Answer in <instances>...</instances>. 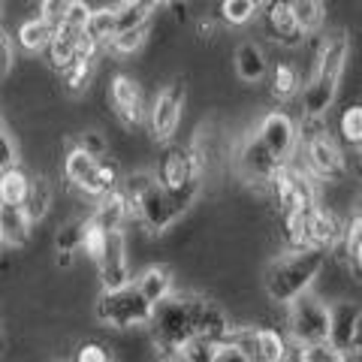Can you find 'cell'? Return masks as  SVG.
I'll list each match as a JSON object with an SVG mask.
<instances>
[{
  "instance_id": "49",
  "label": "cell",
  "mask_w": 362,
  "mask_h": 362,
  "mask_svg": "<svg viewBox=\"0 0 362 362\" xmlns=\"http://www.w3.org/2000/svg\"><path fill=\"white\" fill-rule=\"evenodd\" d=\"M0 356H4V347H0Z\"/></svg>"
},
{
  "instance_id": "26",
  "label": "cell",
  "mask_w": 362,
  "mask_h": 362,
  "mask_svg": "<svg viewBox=\"0 0 362 362\" xmlns=\"http://www.w3.org/2000/svg\"><path fill=\"white\" fill-rule=\"evenodd\" d=\"M290 4V13L296 28L305 33V37H317L326 25V0H287Z\"/></svg>"
},
{
  "instance_id": "19",
  "label": "cell",
  "mask_w": 362,
  "mask_h": 362,
  "mask_svg": "<svg viewBox=\"0 0 362 362\" xmlns=\"http://www.w3.org/2000/svg\"><path fill=\"white\" fill-rule=\"evenodd\" d=\"M90 221H94L97 226H103L106 233L127 230V223H130V202H127V197L121 194V187L97 199V206L90 209Z\"/></svg>"
},
{
  "instance_id": "40",
  "label": "cell",
  "mask_w": 362,
  "mask_h": 362,
  "mask_svg": "<svg viewBox=\"0 0 362 362\" xmlns=\"http://www.w3.org/2000/svg\"><path fill=\"white\" fill-rule=\"evenodd\" d=\"M70 6H73V0H37V16L42 21H49L52 28H58Z\"/></svg>"
},
{
  "instance_id": "2",
  "label": "cell",
  "mask_w": 362,
  "mask_h": 362,
  "mask_svg": "<svg viewBox=\"0 0 362 362\" xmlns=\"http://www.w3.org/2000/svg\"><path fill=\"white\" fill-rule=\"evenodd\" d=\"M354 58V37L350 28H332L326 30L320 42H317L311 73L302 82L299 100H302V118H323L329 115L335 106L338 90H341V78Z\"/></svg>"
},
{
  "instance_id": "27",
  "label": "cell",
  "mask_w": 362,
  "mask_h": 362,
  "mask_svg": "<svg viewBox=\"0 0 362 362\" xmlns=\"http://www.w3.org/2000/svg\"><path fill=\"white\" fill-rule=\"evenodd\" d=\"M30 185H33V173H28L25 166L0 173V206H25Z\"/></svg>"
},
{
  "instance_id": "47",
  "label": "cell",
  "mask_w": 362,
  "mask_h": 362,
  "mask_svg": "<svg viewBox=\"0 0 362 362\" xmlns=\"http://www.w3.org/2000/svg\"><path fill=\"white\" fill-rule=\"evenodd\" d=\"M354 151H356V154H359V157H362V142H359V145H356V148H354Z\"/></svg>"
},
{
  "instance_id": "15",
  "label": "cell",
  "mask_w": 362,
  "mask_h": 362,
  "mask_svg": "<svg viewBox=\"0 0 362 362\" xmlns=\"http://www.w3.org/2000/svg\"><path fill=\"white\" fill-rule=\"evenodd\" d=\"M362 308L350 299H338L329 305V335L326 344L335 347L338 354H350L356 347V332H359Z\"/></svg>"
},
{
  "instance_id": "37",
  "label": "cell",
  "mask_w": 362,
  "mask_h": 362,
  "mask_svg": "<svg viewBox=\"0 0 362 362\" xmlns=\"http://www.w3.org/2000/svg\"><path fill=\"white\" fill-rule=\"evenodd\" d=\"M218 344L221 341H214V338L197 335V338H190V341L181 347V354H185L187 362H211L214 354H218Z\"/></svg>"
},
{
  "instance_id": "36",
  "label": "cell",
  "mask_w": 362,
  "mask_h": 362,
  "mask_svg": "<svg viewBox=\"0 0 362 362\" xmlns=\"http://www.w3.org/2000/svg\"><path fill=\"white\" fill-rule=\"evenodd\" d=\"M16 166H21L18 139H16V133L9 130L4 121H0V173H6V169H16Z\"/></svg>"
},
{
  "instance_id": "9",
  "label": "cell",
  "mask_w": 362,
  "mask_h": 362,
  "mask_svg": "<svg viewBox=\"0 0 362 362\" xmlns=\"http://www.w3.org/2000/svg\"><path fill=\"white\" fill-rule=\"evenodd\" d=\"M302 151H305L302 169L317 181V185L347 178V154H344L341 145H338L335 136H329V130L302 139Z\"/></svg>"
},
{
  "instance_id": "46",
  "label": "cell",
  "mask_w": 362,
  "mask_h": 362,
  "mask_svg": "<svg viewBox=\"0 0 362 362\" xmlns=\"http://www.w3.org/2000/svg\"><path fill=\"white\" fill-rule=\"evenodd\" d=\"M133 4H151V6H157V0H133Z\"/></svg>"
},
{
  "instance_id": "17",
  "label": "cell",
  "mask_w": 362,
  "mask_h": 362,
  "mask_svg": "<svg viewBox=\"0 0 362 362\" xmlns=\"http://www.w3.org/2000/svg\"><path fill=\"white\" fill-rule=\"evenodd\" d=\"M133 287L142 293V299L151 305L169 299L173 293L178 290V278H175V269L169 263H148L142 266L139 272L133 275Z\"/></svg>"
},
{
  "instance_id": "3",
  "label": "cell",
  "mask_w": 362,
  "mask_h": 362,
  "mask_svg": "<svg viewBox=\"0 0 362 362\" xmlns=\"http://www.w3.org/2000/svg\"><path fill=\"white\" fill-rule=\"evenodd\" d=\"M323 266L326 251H317V247H284L272 254L259 272V287H263L266 302L275 308H287L302 293L314 290Z\"/></svg>"
},
{
  "instance_id": "13",
  "label": "cell",
  "mask_w": 362,
  "mask_h": 362,
  "mask_svg": "<svg viewBox=\"0 0 362 362\" xmlns=\"http://www.w3.org/2000/svg\"><path fill=\"white\" fill-rule=\"evenodd\" d=\"M97 281H100V290H115L124 287L133 281V263H130V242H127V233L115 230L109 233L103 254L97 259Z\"/></svg>"
},
{
  "instance_id": "30",
  "label": "cell",
  "mask_w": 362,
  "mask_h": 362,
  "mask_svg": "<svg viewBox=\"0 0 362 362\" xmlns=\"http://www.w3.org/2000/svg\"><path fill=\"white\" fill-rule=\"evenodd\" d=\"M94 76H97V61H88V58H76V61L61 73L66 94H73V97L88 94L90 85H94Z\"/></svg>"
},
{
  "instance_id": "43",
  "label": "cell",
  "mask_w": 362,
  "mask_h": 362,
  "mask_svg": "<svg viewBox=\"0 0 362 362\" xmlns=\"http://www.w3.org/2000/svg\"><path fill=\"white\" fill-rule=\"evenodd\" d=\"M160 362H187L181 350H173V354H160Z\"/></svg>"
},
{
  "instance_id": "25",
  "label": "cell",
  "mask_w": 362,
  "mask_h": 362,
  "mask_svg": "<svg viewBox=\"0 0 362 362\" xmlns=\"http://www.w3.org/2000/svg\"><path fill=\"white\" fill-rule=\"evenodd\" d=\"M54 197H58V190H54L52 178L45 175V173L33 175L30 194H28V199H25V206H21V209H25V214H28V221H30L33 226L45 221V214H49L52 206H54Z\"/></svg>"
},
{
  "instance_id": "35",
  "label": "cell",
  "mask_w": 362,
  "mask_h": 362,
  "mask_svg": "<svg viewBox=\"0 0 362 362\" xmlns=\"http://www.w3.org/2000/svg\"><path fill=\"white\" fill-rule=\"evenodd\" d=\"M70 362H118L112 354L109 341H97V338H85L73 347V359Z\"/></svg>"
},
{
  "instance_id": "10",
  "label": "cell",
  "mask_w": 362,
  "mask_h": 362,
  "mask_svg": "<svg viewBox=\"0 0 362 362\" xmlns=\"http://www.w3.org/2000/svg\"><path fill=\"white\" fill-rule=\"evenodd\" d=\"M106 103L112 106V115L118 118L124 130H133V127H139V124H145L148 100H145V85L133 73H112L109 76Z\"/></svg>"
},
{
  "instance_id": "44",
  "label": "cell",
  "mask_w": 362,
  "mask_h": 362,
  "mask_svg": "<svg viewBox=\"0 0 362 362\" xmlns=\"http://www.w3.org/2000/svg\"><path fill=\"white\" fill-rule=\"evenodd\" d=\"M347 362H362V350H350V354H347Z\"/></svg>"
},
{
  "instance_id": "12",
  "label": "cell",
  "mask_w": 362,
  "mask_h": 362,
  "mask_svg": "<svg viewBox=\"0 0 362 362\" xmlns=\"http://www.w3.org/2000/svg\"><path fill=\"white\" fill-rule=\"evenodd\" d=\"M281 166L284 163L275 160V154L266 148L263 139H259L254 130L245 133L239 139V148H235V169H239V175L247 181V185L266 190L269 181L281 173Z\"/></svg>"
},
{
  "instance_id": "42",
  "label": "cell",
  "mask_w": 362,
  "mask_h": 362,
  "mask_svg": "<svg viewBox=\"0 0 362 362\" xmlns=\"http://www.w3.org/2000/svg\"><path fill=\"white\" fill-rule=\"evenodd\" d=\"M211 362H254L251 356L245 354V350L235 344V341H230V338H223V341L218 344V354H214V359Z\"/></svg>"
},
{
  "instance_id": "8",
  "label": "cell",
  "mask_w": 362,
  "mask_h": 362,
  "mask_svg": "<svg viewBox=\"0 0 362 362\" xmlns=\"http://www.w3.org/2000/svg\"><path fill=\"white\" fill-rule=\"evenodd\" d=\"M269 199L278 206V218L302 214L317 206V181L296 163H284L281 173L269 181Z\"/></svg>"
},
{
  "instance_id": "1",
  "label": "cell",
  "mask_w": 362,
  "mask_h": 362,
  "mask_svg": "<svg viewBox=\"0 0 362 362\" xmlns=\"http://www.w3.org/2000/svg\"><path fill=\"white\" fill-rule=\"evenodd\" d=\"M230 329H233L230 311L218 299H211L209 293H197V290H175L169 299L157 302L151 308V320L145 326L157 354L181 350L197 335L223 341Z\"/></svg>"
},
{
  "instance_id": "39",
  "label": "cell",
  "mask_w": 362,
  "mask_h": 362,
  "mask_svg": "<svg viewBox=\"0 0 362 362\" xmlns=\"http://www.w3.org/2000/svg\"><path fill=\"white\" fill-rule=\"evenodd\" d=\"M16 64H18V58H16V42L6 33V28H0V82H6V78L13 76Z\"/></svg>"
},
{
  "instance_id": "32",
  "label": "cell",
  "mask_w": 362,
  "mask_h": 362,
  "mask_svg": "<svg viewBox=\"0 0 362 362\" xmlns=\"http://www.w3.org/2000/svg\"><path fill=\"white\" fill-rule=\"evenodd\" d=\"M73 148H78L82 154L88 157H94V160H106V154L112 148V142H109V136L100 130V127H78L73 133Z\"/></svg>"
},
{
  "instance_id": "14",
  "label": "cell",
  "mask_w": 362,
  "mask_h": 362,
  "mask_svg": "<svg viewBox=\"0 0 362 362\" xmlns=\"http://www.w3.org/2000/svg\"><path fill=\"white\" fill-rule=\"evenodd\" d=\"M259 18H263V28L269 33V40L281 45V49H302L305 45V33L296 28V21H293V13H290V4L287 0H269V4L263 6V13H259Z\"/></svg>"
},
{
  "instance_id": "48",
  "label": "cell",
  "mask_w": 362,
  "mask_h": 362,
  "mask_svg": "<svg viewBox=\"0 0 362 362\" xmlns=\"http://www.w3.org/2000/svg\"><path fill=\"white\" fill-rule=\"evenodd\" d=\"M52 362H70V359H52Z\"/></svg>"
},
{
  "instance_id": "31",
  "label": "cell",
  "mask_w": 362,
  "mask_h": 362,
  "mask_svg": "<svg viewBox=\"0 0 362 362\" xmlns=\"http://www.w3.org/2000/svg\"><path fill=\"white\" fill-rule=\"evenodd\" d=\"M151 40V28H136V30H124L115 33L112 42L106 45V54H115V58H133L139 54Z\"/></svg>"
},
{
  "instance_id": "28",
  "label": "cell",
  "mask_w": 362,
  "mask_h": 362,
  "mask_svg": "<svg viewBox=\"0 0 362 362\" xmlns=\"http://www.w3.org/2000/svg\"><path fill=\"white\" fill-rule=\"evenodd\" d=\"M94 166H97V160L94 157H88V154H82L78 148H66V154H64V160H61V175H64V185L70 187V190H82L85 187V181L90 178V173H94Z\"/></svg>"
},
{
  "instance_id": "41",
  "label": "cell",
  "mask_w": 362,
  "mask_h": 362,
  "mask_svg": "<svg viewBox=\"0 0 362 362\" xmlns=\"http://www.w3.org/2000/svg\"><path fill=\"white\" fill-rule=\"evenodd\" d=\"M302 362H347V354H338L329 344H308L302 347Z\"/></svg>"
},
{
  "instance_id": "51",
  "label": "cell",
  "mask_w": 362,
  "mask_h": 362,
  "mask_svg": "<svg viewBox=\"0 0 362 362\" xmlns=\"http://www.w3.org/2000/svg\"><path fill=\"white\" fill-rule=\"evenodd\" d=\"M359 209H362V206H359Z\"/></svg>"
},
{
  "instance_id": "29",
  "label": "cell",
  "mask_w": 362,
  "mask_h": 362,
  "mask_svg": "<svg viewBox=\"0 0 362 362\" xmlns=\"http://www.w3.org/2000/svg\"><path fill=\"white\" fill-rule=\"evenodd\" d=\"M214 18L226 28H247L259 18V6L257 0H218V16Z\"/></svg>"
},
{
  "instance_id": "18",
  "label": "cell",
  "mask_w": 362,
  "mask_h": 362,
  "mask_svg": "<svg viewBox=\"0 0 362 362\" xmlns=\"http://www.w3.org/2000/svg\"><path fill=\"white\" fill-rule=\"evenodd\" d=\"M269 54L257 40H245L233 52V70L242 85H259L269 76Z\"/></svg>"
},
{
  "instance_id": "23",
  "label": "cell",
  "mask_w": 362,
  "mask_h": 362,
  "mask_svg": "<svg viewBox=\"0 0 362 362\" xmlns=\"http://www.w3.org/2000/svg\"><path fill=\"white\" fill-rule=\"evenodd\" d=\"M266 78H269V97L278 100V103H287V100L299 97V90H302V73H299V66L290 61L269 66Z\"/></svg>"
},
{
  "instance_id": "24",
  "label": "cell",
  "mask_w": 362,
  "mask_h": 362,
  "mask_svg": "<svg viewBox=\"0 0 362 362\" xmlns=\"http://www.w3.org/2000/svg\"><path fill=\"white\" fill-rule=\"evenodd\" d=\"M115 33H118L115 4H100V6L90 9V18H88L85 33H82L88 42H94V45H100V49L106 52V45L112 42V37H115Z\"/></svg>"
},
{
  "instance_id": "50",
  "label": "cell",
  "mask_w": 362,
  "mask_h": 362,
  "mask_svg": "<svg viewBox=\"0 0 362 362\" xmlns=\"http://www.w3.org/2000/svg\"><path fill=\"white\" fill-rule=\"evenodd\" d=\"M0 4H4V0H0Z\"/></svg>"
},
{
  "instance_id": "34",
  "label": "cell",
  "mask_w": 362,
  "mask_h": 362,
  "mask_svg": "<svg viewBox=\"0 0 362 362\" xmlns=\"http://www.w3.org/2000/svg\"><path fill=\"white\" fill-rule=\"evenodd\" d=\"M106 239H109V233L103 230V226H97L94 221H90V211H88V223H85V233H82L78 257H85L90 266H97V259H100V254H103V247H106Z\"/></svg>"
},
{
  "instance_id": "11",
  "label": "cell",
  "mask_w": 362,
  "mask_h": 362,
  "mask_svg": "<svg viewBox=\"0 0 362 362\" xmlns=\"http://www.w3.org/2000/svg\"><path fill=\"white\" fill-rule=\"evenodd\" d=\"M254 133L275 154L278 163H293V154L299 148V121H293V115L284 109H269L259 115Z\"/></svg>"
},
{
  "instance_id": "21",
  "label": "cell",
  "mask_w": 362,
  "mask_h": 362,
  "mask_svg": "<svg viewBox=\"0 0 362 362\" xmlns=\"http://www.w3.org/2000/svg\"><path fill=\"white\" fill-rule=\"evenodd\" d=\"M0 239L6 247H28L33 242V223L21 206H0Z\"/></svg>"
},
{
  "instance_id": "5",
  "label": "cell",
  "mask_w": 362,
  "mask_h": 362,
  "mask_svg": "<svg viewBox=\"0 0 362 362\" xmlns=\"http://www.w3.org/2000/svg\"><path fill=\"white\" fill-rule=\"evenodd\" d=\"M154 175L169 194L194 202V206L199 202L202 185H206V169L199 166V160L194 157V151H190L187 145H178V142L163 145V154L157 157Z\"/></svg>"
},
{
  "instance_id": "38",
  "label": "cell",
  "mask_w": 362,
  "mask_h": 362,
  "mask_svg": "<svg viewBox=\"0 0 362 362\" xmlns=\"http://www.w3.org/2000/svg\"><path fill=\"white\" fill-rule=\"evenodd\" d=\"M90 9H94V4H88V0H73V6L66 9V16L58 28H70V30H78V33H85V25H88V18H90Z\"/></svg>"
},
{
  "instance_id": "7",
  "label": "cell",
  "mask_w": 362,
  "mask_h": 362,
  "mask_svg": "<svg viewBox=\"0 0 362 362\" xmlns=\"http://www.w3.org/2000/svg\"><path fill=\"white\" fill-rule=\"evenodd\" d=\"M284 335L287 341L308 347V344H326L329 335V305H326L314 290L302 293L284 308Z\"/></svg>"
},
{
  "instance_id": "33",
  "label": "cell",
  "mask_w": 362,
  "mask_h": 362,
  "mask_svg": "<svg viewBox=\"0 0 362 362\" xmlns=\"http://www.w3.org/2000/svg\"><path fill=\"white\" fill-rule=\"evenodd\" d=\"M338 142L356 148L362 142V103H347L338 115Z\"/></svg>"
},
{
  "instance_id": "4",
  "label": "cell",
  "mask_w": 362,
  "mask_h": 362,
  "mask_svg": "<svg viewBox=\"0 0 362 362\" xmlns=\"http://www.w3.org/2000/svg\"><path fill=\"white\" fill-rule=\"evenodd\" d=\"M94 317L97 323L109 332H133L145 329L151 320V305L142 299V293L130 284L115 290H100L94 299Z\"/></svg>"
},
{
  "instance_id": "45",
  "label": "cell",
  "mask_w": 362,
  "mask_h": 362,
  "mask_svg": "<svg viewBox=\"0 0 362 362\" xmlns=\"http://www.w3.org/2000/svg\"><path fill=\"white\" fill-rule=\"evenodd\" d=\"M175 4H185V0H157V6H175Z\"/></svg>"
},
{
  "instance_id": "20",
  "label": "cell",
  "mask_w": 362,
  "mask_h": 362,
  "mask_svg": "<svg viewBox=\"0 0 362 362\" xmlns=\"http://www.w3.org/2000/svg\"><path fill=\"white\" fill-rule=\"evenodd\" d=\"M78 45H82V33L78 30H70V28H54L52 33V42L45 49V64H49L52 73H64L76 58H78Z\"/></svg>"
},
{
  "instance_id": "16",
  "label": "cell",
  "mask_w": 362,
  "mask_h": 362,
  "mask_svg": "<svg viewBox=\"0 0 362 362\" xmlns=\"http://www.w3.org/2000/svg\"><path fill=\"white\" fill-rule=\"evenodd\" d=\"M344 230H347V218L335 214L332 209L314 206L308 211V247L332 254L344 242Z\"/></svg>"
},
{
  "instance_id": "6",
  "label": "cell",
  "mask_w": 362,
  "mask_h": 362,
  "mask_svg": "<svg viewBox=\"0 0 362 362\" xmlns=\"http://www.w3.org/2000/svg\"><path fill=\"white\" fill-rule=\"evenodd\" d=\"M185 109H187V78L173 76L148 100V109H145V130H148V139L154 145L175 142V133L181 127V121H185Z\"/></svg>"
},
{
  "instance_id": "22",
  "label": "cell",
  "mask_w": 362,
  "mask_h": 362,
  "mask_svg": "<svg viewBox=\"0 0 362 362\" xmlns=\"http://www.w3.org/2000/svg\"><path fill=\"white\" fill-rule=\"evenodd\" d=\"M52 33H54V28L49 21H42L40 16H28V18H21L18 28H16V45L33 58V54H42L49 49Z\"/></svg>"
}]
</instances>
